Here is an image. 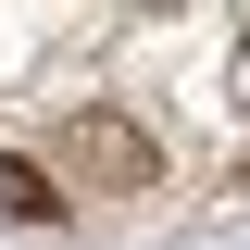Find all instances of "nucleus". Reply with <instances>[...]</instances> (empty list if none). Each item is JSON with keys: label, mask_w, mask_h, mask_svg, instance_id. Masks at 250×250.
<instances>
[{"label": "nucleus", "mask_w": 250, "mask_h": 250, "mask_svg": "<svg viewBox=\"0 0 250 250\" xmlns=\"http://www.w3.org/2000/svg\"><path fill=\"white\" fill-rule=\"evenodd\" d=\"M62 175L88 188V200H138V188L163 175V150H150V125L138 113H113V100H88V113H62Z\"/></svg>", "instance_id": "f257e3e1"}, {"label": "nucleus", "mask_w": 250, "mask_h": 250, "mask_svg": "<svg viewBox=\"0 0 250 250\" xmlns=\"http://www.w3.org/2000/svg\"><path fill=\"white\" fill-rule=\"evenodd\" d=\"M238 100H250V38H238Z\"/></svg>", "instance_id": "7ed1b4c3"}, {"label": "nucleus", "mask_w": 250, "mask_h": 250, "mask_svg": "<svg viewBox=\"0 0 250 250\" xmlns=\"http://www.w3.org/2000/svg\"><path fill=\"white\" fill-rule=\"evenodd\" d=\"M50 213H62V188L38 175L25 150H0V225H50Z\"/></svg>", "instance_id": "f03ea898"}]
</instances>
